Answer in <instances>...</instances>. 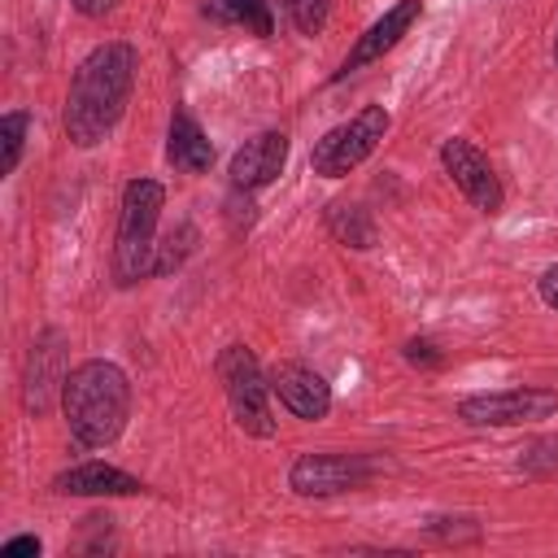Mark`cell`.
Wrapping results in <instances>:
<instances>
[{"mask_svg": "<svg viewBox=\"0 0 558 558\" xmlns=\"http://www.w3.org/2000/svg\"><path fill=\"white\" fill-rule=\"evenodd\" d=\"M131 87H135V48L131 44L92 48L78 61L65 92V135L78 148H96L126 113Z\"/></svg>", "mask_w": 558, "mask_h": 558, "instance_id": "6da1fadb", "label": "cell"}, {"mask_svg": "<svg viewBox=\"0 0 558 558\" xmlns=\"http://www.w3.org/2000/svg\"><path fill=\"white\" fill-rule=\"evenodd\" d=\"M61 410L70 423V436L87 449H105L122 436L126 414H131V384L122 366L105 357H87L65 375L61 388Z\"/></svg>", "mask_w": 558, "mask_h": 558, "instance_id": "7a4b0ae2", "label": "cell"}, {"mask_svg": "<svg viewBox=\"0 0 558 558\" xmlns=\"http://www.w3.org/2000/svg\"><path fill=\"white\" fill-rule=\"evenodd\" d=\"M166 205V187L157 179H131L122 192V214H118V235H113V275L118 283H140L153 275V253H157V218Z\"/></svg>", "mask_w": 558, "mask_h": 558, "instance_id": "3957f363", "label": "cell"}, {"mask_svg": "<svg viewBox=\"0 0 558 558\" xmlns=\"http://www.w3.org/2000/svg\"><path fill=\"white\" fill-rule=\"evenodd\" d=\"M218 379L231 405V418L248 436H275V414H270V379L262 375L257 357L248 344H227L218 353Z\"/></svg>", "mask_w": 558, "mask_h": 558, "instance_id": "277c9868", "label": "cell"}, {"mask_svg": "<svg viewBox=\"0 0 558 558\" xmlns=\"http://www.w3.org/2000/svg\"><path fill=\"white\" fill-rule=\"evenodd\" d=\"M388 126H392V113H388L384 105H366V109L353 113L349 122L331 126V131L314 144V153H310L314 174H323V179H340V174L357 170V166L379 148V140L388 135Z\"/></svg>", "mask_w": 558, "mask_h": 558, "instance_id": "5b68a950", "label": "cell"}, {"mask_svg": "<svg viewBox=\"0 0 558 558\" xmlns=\"http://www.w3.org/2000/svg\"><path fill=\"white\" fill-rule=\"evenodd\" d=\"M554 410H558V392L549 388H497V392L462 397L458 418H466L471 427H523L549 418Z\"/></svg>", "mask_w": 558, "mask_h": 558, "instance_id": "8992f818", "label": "cell"}, {"mask_svg": "<svg viewBox=\"0 0 558 558\" xmlns=\"http://www.w3.org/2000/svg\"><path fill=\"white\" fill-rule=\"evenodd\" d=\"M366 480H371V462L362 453H301L288 471V484L301 497H336L362 488Z\"/></svg>", "mask_w": 558, "mask_h": 558, "instance_id": "52a82bcc", "label": "cell"}, {"mask_svg": "<svg viewBox=\"0 0 558 558\" xmlns=\"http://www.w3.org/2000/svg\"><path fill=\"white\" fill-rule=\"evenodd\" d=\"M440 161H445V174L453 179V187H458L480 214H497V209H501V201H506L501 179H497V170L488 166V157H484L475 144H466V140H445V144H440Z\"/></svg>", "mask_w": 558, "mask_h": 558, "instance_id": "ba28073f", "label": "cell"}, {"mask_svg": "<svg viewBox=\"0 0 558 558\" xmlns=\"http://www.w3.org/2000/svg\"><path fill=\"white\" fill-rule=\"evenodd\" d=\"M65 340L57 327H48L31 353H26V375H22V405L26 414H44L52 405V397L65 388Z\"/></svg>", "mask_w": 558, "mask_h": 558, "instance_id": "9c48e42d", "label": "cell"}, {"mask_svg": "<svg viewBox=\"0 0 558 558\" xmlns=\"http://www.w3.org/2000/svg\"><path fill=\"white\" fill-rule=\"evenodd\" d=\"M270 392L305 423H318L327 410H331V388L318 371H310L305 362H275L270 366Z\"/></svg>", "mask_w": 558, "mask_h": 558, "instance_id": "30bf717a", "label": "cell"}, {"mask_svg": "<svg viewBox=\"0 0 558 558\" xmlns=\"http://www.w3.org/2000/svg\"><path fill=\"white\" fill-rule=\"evenodd\" d=\"M283 161H288V135L283 131H262L244 148H235V157H231V187L257 192V187H266V183H275L283 174Z\"/></svg>", "mask_w": 558, "mask_h": 558, "instance_id": "8fae6325", "label": "cell"}, {"mask_svg": "<svg viewBox=\"0 0 558 558\" xmlns=\"http://www.w3.org/2000/svg\"><path fill=\"white\" fill-rule=\"evenodd\" d=\"M414 22H418V0H397L379 22H371V26H366V35H357V44H353V52L340 61L336 78H344V74H353V70H362V65L379 61L388 48H397V44H401V35H405Z\"/></svg>", "mask_w": 558, "mask_h": 558, "instance_id": "7c38bea8", "label": "cell"}, {"mask_svg": "<svg viewBox=\"0 0 558 558\" xmlns=\"http://www.w3.org/2000/svg\"><path fill=\"white\" fill-rule=\"evenodd\" d=\"M52 488L65 493V497H135L144 484L135 475L109 466V462H83V466L61 471L52 480Z\"/></svg>", "mask_w": 558, "mask_h": 558, "instance_id": "4fadbf2b", "label": "cell"}, {"mask_svg": "<svg viewBox=\"0 0 558 558\" xmlns=\"http://www.w3.org/2000/svg\"><path fill=\"white\" fill-rule=\"evenodd\" d=\"M166 157H170L174 170H187V174H201V170H209V161H214V144L205 140V131L196 126V118H192L187 109H174V118H170Z\"/></svg>", "mask_w": 558, "mask_h": 558, "instance_id": "5bb4252c", "label": "cell"}, {"mask_svg": "<svg viewBox=\"0 0 558 558\" xmlns=\"http://www.w3.org/2000/svg\"><path fill=\"white\" fill-rule=\"evenodd\" d=\"M205 13L214 22H227V26H244L253 35H275V17H270V4L266 0H209Z\"/></svg>", "mask_w": 558, "mask_h": 558, "instance_id": "9a60e30c", "label": "cell"}, {"mask_svg": "<svg viewBox=\"0 0 558 558\" xmlns=\"http://www.w3.org/2000/svg\"><path fill=\"white\" fill-rule=\"evenodd\" d=\"M327 227H331V235H336L340 244H349V248H371V244H375V222L366 218L362 205H349V201L327 205Z\"/></svg>", "mask_w": 558, "mask_h": 558, "instance_id": "2e32d148", "label": "cell"}, {"mask_svg": "<svg viewBox=\"0 0 558 558\" xmlns=\"http://www.w3.org/2000/svg\"><path fill=\"white\" fill-rule=\"evenodd\" d=\"M26 126H31V118L22 109H13V113L0 118V174H13L17 170L22 148H26Z\"/></svg>", "mask_w": 558, "mask_h": 558, "instance_id": "e0dca14e", "label": "cell"}, {"mask_svg": "<svg viewBox=\"0 0 558 558\" xmlns=\"http://www.w3.org/2000/svg\"><path fill=\"white\" fill-rule=\"evenodd\" d=\"M192 244H196V227H192V222H183L179 231H170V240H166L161 253L153 257V275H170V270H179L183 257L192 253Z\"/></svg>", "mask_w": 558, "mask_h": 558, "instance_id": "ac0fdd59", "label": "cell"}, {"mask_svg": "<svg viewBox=\"0 0 558 558\" xmlns=\"http://www.w3.org/2000/svg\"><path fill=\"white\" fill-rule=\"evenodd\" d=\"M292 9V22L301 35H318L327 26V13H331V0H288Z\"/></svg>", "mask_w": 558, "mask_h": 558, "instance_id": "d6986e66", "label": "cell"}, {"mask_svg": "<svg viewBox=\"0 0 558 558\" xmlns=\"http://www.w3.org/2000/svg\"><path fill=\"white\" fill-rule=\"evenodd\" d=\"M405 362H410V366H440L445 353H440L432 340H405Z\"/></svg>", "mask_w": 558, "mask_h": 558, "instance_id": "ffe728a7", "label": "cell"}, {"mask_svg": "<svg viewBox=\"0 0 558 558\" xmlns=\"http://www.w3.org/2000/svg\"><path fill=\"white\" fill-rule=\"evenodd\" d=\"M39 554V536H13L0 545V558H35Z\"/></svg>", "mask_w": 558, "mask_h": 558, "instance_id": "44dd1931", "label": "cell"}, {"mask_svg": "<svg viewBox=\"0 0 558 558\" xmlns=\"http://www.w3.org/2000/svg\"><path fill=\"white\" fill-rule=\"evenodd\" d=\"M536 292H541V301H545L549 310H558V266H549V270L541 275V283H536Z\"/></svg>", "mask_w": 558, "mask_h": 558, "instance_id": "7402d4cb", "label": "cell"}, {"mask_svg": "<svg viewBox=\"0 0 558 558\" xmlns=\"http://www.w3.org/2000/svg\"><path fill=\"white\" fill-rule=\"evenodd\" d=\"M83 17H105V13H113L118 9V0H70Z\"/></svg>", "mask_w": 558, "mask_h": 558, "instance_id": "603a6c76", "label": "cell"}, {"mask_svg": "<svg viewBox=\"0 0 558 558\" xmlns=\"http://www.w3.org/2000/svg\"><path fill=\"white\" fill-rule=\"evenodd\" d=\"M554 61H558V35H554Z\"/></svg>", "mask_w": 558, "mask_h": 558, "instance_id": "cb8c5ba5", "label": "cell"}]
</instances>
